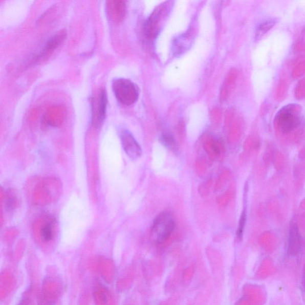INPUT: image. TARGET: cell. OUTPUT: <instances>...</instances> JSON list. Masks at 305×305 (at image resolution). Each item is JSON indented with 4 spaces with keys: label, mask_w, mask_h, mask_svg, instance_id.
Segmentation results:
<instances>
[{
    "label": "cell",
    "mask_w": 305,
    "mask_h": 305,
    "mask_svg": "<svg viewBox=\"0 0 305 305\" xmlns=\"http://www.w3.org/2000/svg\"><path fill=\"white\" fill-rule=\"evenodd\" d=\"M175 227L176 221L171 213L164 211L159 213L151 228V241L156 244H162L169 238Z\"/></svg>",
    "instance_id": "obj_1"
},
{
    "label": "cell",
    "mask_w": 305,
    "mask_h": 305,
    "mask_svg": "<svg viewBox=\"0 0 305 305\" xmlns=\"http://www.w3.org/2000/svg\"><path fill=\"white\" fill-rule=\"evenodd\" d=\"M112 90L116 99L125 106H132L139 99V89L135 83L129 79H114L112 81Z\"/></svg>",
    "instance_id": "obj_2"
},
{
    "label": "cell",
    "mask_w": 305,
    "mask_h": 305,
    "mask_svg": "<svg viewBox=\"0 0 305 305\" xmlns=\"http://www.w3.org/2000/svg\"><path fill=\"white\" fill-rule=\"evenodd\" d=\"M277 123L283 133L292 132L300 123V116L297 108L293 105L282 108L277 116Z\"/></svg>",
    "instance_id": "obj_3"
},
{
    "label": "cell",
    "mask_w": 305,
    "mask_h": 305,
    "mask_svg": "<svg viewBox=\"0 0 305 305\" xmlns=\"http://www.w3.org/2000/svg\"><path fill=\"white\" fill-rule=\"evenodd\" d=\"M118 133L123 149L126 155L133 161L139 159L142 155V149L133 134L129 130L123 128L120 129Z\"/></svg>",
    "instance_id": "obj_4"
},
{
    "label": "cell",
    "mask_w": 305,
    "mask_h": 305,
    "mask_svg": "<svg viewBox=\"0 0 305 305\" xmlns=\"http://www.w3.org/2000/svg\"><path fill=\"white\" fill-rule=\"evenodd\" d=\"M168 5L166 3L159 5L148 18L144 27L145 33L147 37L154 38L158 33L160 26L168 10Z\"/></svg>",
    "instance_id": "obj_5"
},
{
    "label": "cell",
    "mask_w": 305,
    "mask_h": 305,
    "mask_svg": "<svg viewBox=\"0 0 305 305\" xmlns=\"http://www.w3.org/2000/svg\"><path fill=\"white\" fill-rule=\"evenodd\" d=\"M302 247L301 236L296 224H292L290 226L288 241V253L290 256H296L300 252Z\"/></svg>",
    "instance_id": "obj_6"
},
{
    "label": "cell",
    "mask_w": 305,
    "mask_h": 305,
    "mask_svg": "<svg viewBox=\"0 0 305 305\" xmlns=\"http://www.w3.org/2000/svg\"><path fill=\"white\" fill-rule=\"evenodd\" d=\"M107 10L112 19L121 21L126 14L125 0H107Z\"/></svg>",
    "instance_id": "obj_7"
},
{
    "label": "cell",
    "mask_w": 305,
    "mask_h": 305,
    "mask_svg": "<svg viewBox=\"0 0 305 305\" xmlns=\"http://www.w3.org/2000/svg\"><path fill=\"white\" fill-rule=\"evenodd\" d=\"M66 37L67 33L64 31L57 32L47 41L40 56L42 57L53 52L63 42Z\"/></svg>",
    "instance_id": "obj_8"
},
{
    "label": "cell",
    "mask_w": 305,
    "mask_h": 305,
    "mask_svg": "<svg viewBox=\"0 0 305 305\" xmlns=\"http://www.w3.org/2000/svg\"><path fill=\"white\" fill-rule=\"evenodd\" d=\"M107 106V96L106 90L101 91L99 96V104H98L97 114V123L101 125L106 118Z\"/></svg>",
    "instance_id": "obj_9"
},
{
    "label": "cell",
    "mask_w": 305,
    "mask_h": 305,
    "mask_svg": "<svg viewBox=\"0 0 305 305\" xmlns=\"http://www.w3.org/2000/svg\"><path fill=\"white\" fill-rule=\"evenodd\" d=\"M276 24H277V20L273 19V18L263 21L257 28L256 38L259 39L263 37L265 35L268 33L269 31H270L275 26Z\"/></svg>",
    "instance_id": "obj_10"
},
{
    "label": "cell",
    "mask_w": 305,
    "mask_h": 305,
    "mask_svg": "<svg viewBox=\"0 0 305 305\" xmlns=\"http://www.w3.org/2000/svg\"><path fill=\"white\" fill-rule=\"evenodd\" d=\"M54 225L53 223H47L41 229V234L43 241L49 242L54 237Z\"/></svg>",
    "instance_id": "obj_11"
},
{
    "label": "cell",
    "mask_w": 305,
    "mask_h": 305,
    "mask_svg": "<svg viewBox=\"0 0 305 305\" xmlns=\"http://www.w3.org/2000/svg\"><path fill=\"white\" fill-rule=\"evenodd\" d=\"M160 141L165 147L168 148H172L175 146V140L172 136L169 134H163L160 137Z\"/></svg>",
    "instance_id": "obj_12"
},
{
    "label": "cell",
    "mask_w": 305,
    "mask_h": 305,
    "mask_svg": "<svg viewBox=\"0 0 305 305\" xmlns=\"http://www.w3.org/2000/svg\"><path fill=\"white\" fill-rule=\"evenodd\" d=\"M246 210H243L242 215L241 217V220L239 221V225L238 227L237 230V236L239 239H242L243 237V231H244V229L246 224Z\"/></svg>",
    "instance_id": "obj_13"
}]
</instances>
